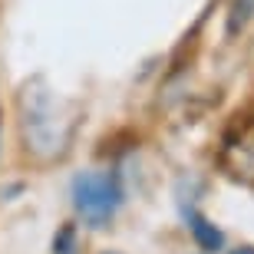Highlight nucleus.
I'll return each instance as SVG.
<instances>
[{
    "instance_id": "1",
    "label": "nucleus",
    "mask_w": 254,
    "mask_h": 254,
    "mask_svg": "<svg viewBox=\"0 0 254 254\" xmlns=\"http://www.w3.org/2000/svg\"><path fill=\"white\" fill-rule=\"evenodd\" d=\"M20 126H23L27 149L37 159H57L69 145L73 113L43 79H33L23 86L20 96Z\"/></svg>"
},
{
    "instance_id": "3",
    "label": "nucleus",
    "mask_w": 254,
    "mask_h": 254,
    "mask_svg": "<svg viewBox=\"0 0 254 254\" xmlns=\"http://www.w3.org/2000/svg\"><path fill=\"white\" fill-rule=\"evenodd\" d=\"M191 235H195V241L205 248V251H218V248L225 245L221 231H218L208 218H201V215H191Z\"/></svg>"
},
{
    "instance_id": "5",
    "label": "nucleus",
    "mask_w": 254,
    "mask_h": 254,
    "mask_svg": "<svg viewBox=\"0 0 254 254\" xmlns=\"http://www.w3.org/2000/svg\"><path fill=\"white\" fill-rule=\"evenodd\" d=\"M53 251H57V254H73V231H69V228L53 241Z\"/></svg>"
},
{
    "instance_id": "6",
    "label": "nucleus",
    "mask_w": 254,
    "mask_h": 254,
    "mask_svg": "<svg viewBox=\"0 0 254 254\" xmlns=\"http://www.w3.org/2000/svg\"><path fill=\"white\" fill-rule=\"evenodd\" d=\"M231 254H254V248H238V251H231Z\"/></svg>"
},
{
    "instance_id": "4",
    "label": "nucleus",
    "mask_w": 254,
    "mask_h": 254,
    "mask_svg": "<svg viewBox=\"0 0 254 254\" xmlns=\"http://www.w3.org/2000/svg\"><path fill=\"white\" fill-rule=\"evenodd\" d=\"M254 10V0H235V7H231V17H228V33H238V30L248 23Z\"/></svg>"
},
{
    "instance_id": "2",
    "label": "nucleus",
    "mask_w": 254,
    "mask_h": 254,
    "mask_svg": "<svg viewBox=\"0 0 254 254\" xmlns=\"http://www.w3.org/2000/svg\"><path fill=\"white\" fill-rule=\"evenodd\" d=\"M119 205H123V185L116 172L93 169L73 179V208L89 228H103Z\"/></svg>"
},
{
    "instance_id": "7",
    "label": "nucleus",
    "mask_w": 254,
    "mask_h": 254,
    "mask_svg": "<svg viewBox=\"0 0 254 254\" xmlns=\"http://www.w3.org/2000/svg\"><path fill=\"white\" fill-rule=\"evenodd\" d=\"M109 254H116V251H109Z\"/></svg>"
}]
</instances>
